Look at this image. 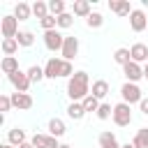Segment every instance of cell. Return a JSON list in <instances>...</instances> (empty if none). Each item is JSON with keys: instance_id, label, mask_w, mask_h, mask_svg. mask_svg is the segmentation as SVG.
Here are the masks:
<instances>
[{"instance_id": "cell-1", "label": "cell", "mask_w": 148, "mask_h": 148, "mask_svg": "<svg viewBox=\"0 0 148 148\" xmlns=\"http://www.w3.org/2000/svg\"><path fill=\"white\" fill-rule=\"evenodd\" d=\"M90 76H88V72H83V69H79V72H74V76L72 79H67V97L72 99V102H83L88 95H90Z\"/></svg>"}, {"instance_id": "cell-2", "label": "cell", "mask_w": 148, "mask_h": 148, "mask_svg": "<svg viewBox=\"0 0 148 148\" xmlns=\"http://www.w3.org/2000/svg\"><path fill=\"white\" fill-rule=\"evenodd\" d=\"M146 95L141 92V88H139V83H130V81H125L123 86H120V102H125V104H139L141 99H143Z\"/></svg>"}, {"instance_id": "cell-3", "label": "cell", "mask_w": 148, "mask_h": 148, "mask_svg": "<svg viewBox=\"0 0 148 148\" xmlns=\"http://www.w3.org/2000/svg\"><path fill=\"white\" fill-rule=\"evenodd\" d=\"M111 120H113V125H118V127H127V125L132 123V106L125 104V102L113 104V116H111Z\"/></svg>"}, {"instance_id": "cell-4", "label": "cell", "mask_w": 148, "mask_h": 148, "mask_svg": "<svg viewBox=\"0 0 148 148\" xmlns=\"http://www.w3.org/2000/svg\"><path fill=\"white\" fill-rule=\"evenodd\" d=\"M0 32H2V39H12L16 37L21 30H18V18L14 14H7L0 18Z\"/></svg>"}, {"instance_id": "cell-5", "label": "cell", "mask_w": 148, "mask_h": 148, "mask_svg": "<svg viewBox=\"0 0 148 148\" xmlns=\"http://www.w3.org/2000/svg\"><path fill=\"white\" fill-rule=\"evenodd\" d=\"M62 44H65V35L60 32V30H49V32H44V46L51 51V53H60L62 51Z\"/></svg>"}, {"instance_id": "cell-6", "label": "cell", "mask_w": 148, "mask_h": 148, "mask_svg": "<svg viewBox=\"0 0 148 148\" xmlns=\"http://www.w3.org/2000/svg\"><path fill=\"white\" fill-rule=\"evenodd\" d=\"M60 56H62V60H69V62H72V60L79 56V37H74V35H65V44H62Z\"/></svg>"}, {"instance_id": "cell-7", "label": "cell", "mask_w": 148, "mask_h": 148, "mask_svg": "<svg viewBox=\"0 0 148 148\" xmlns=\"http://www.w3.org/2000/svg\"><path fill=\"white\" fill-rule=\"evenodd\" d=\"M7 81L14 86V90H16V92H28V90H30V86H32V83H30V79H28V74H25V72H21V69H18V72H14V74H9V76H7Z\"/></svg>"}, {"instance_id": "cell-8", "label": "cell", "mask_w": 148, "mask_h": 148, "mask_svg": "<svg viewBox=\"0 0 148 148\" xmlns=\"http://www.w3.org/2000/svg\"><path fill=\"white\" fill-rule=\"evenodd\" d=\"M130 28L134 30V32H143L146 28H148V16H146V12L143 9H132V14H130Z\"/></svg>"}, {"instance_id": "cell-9", "label": "cell", "mask_w": 148, "mask_h": 148, "mask_svg": "<svg viewBox=\"0 0 148 148\" xmlns=\"http://www.w3.org/2000/svg\"><path fill=\"white\" fill-rule=\"evenodd\" d=\"M30 143H32L35 148H60V143H58L56 136H51V134H42V132H35V134L30 136Z\"/></svg>"}, {"instance_id": "cell-10", "label": "cell", "mask_w": 148, "mask_h": 148, "mask_svg": "<svg viewBox=\"0 0 148 148\" xmlns=\"http://www.w3.org/2000/svg\"><path fill=\"white\" fill-rule=\"evenodd\" d=\"M9 97H12L14 109H18V111H28V109H32V104H35V99H32L30 92H9Z\"/></svg>"}, {"instance_id": "cell-11", "label": "cell", "mask_w": 148, "mask_h": 148, "mask_svg": "<svg viewBox=\"0 0 148 148\" xmlns=\"http://www.w3.org/2000/svg\"><path fill=\"white\" fill-rule=\"evenodd\" d=\"M123 74H125V79L130 81V83H139L141 79H143V65H139V62H127L125 67H123Z\"/></svg>"}, {"instance_id": "cell-12", "label": "cell", "mask_w": 148, "mask_h": 148, "mask_svg": "<svg viewBox=\"0 0 148 148\" xmlns=\"http://www.w3.org/2000/svg\"><path fill=\"white\" fill-rule=\"evenodd\" d=\"M130 53H132V60H134V62H139V65H146V62H148V46H146L143 42L132 44V46H130Z\"/></svg>"}, {"instance_id": "cell-13", "label": "cell", "mask_w": 148, "mask_h": 148, "mask_svg": "<svg viewBox=\"0 0 148 148\" xmlns=\"http://www.w3.org/2000/svg\"><path fill=\"white\" fill-rule=\"evenodd\" d=\"M72 14L79 16V18H88V16L92 14L90 0H74V2H72Z\"/></svg>"}, {"instance_id": "cell-14", "label": "cell", "mask_w": 148, "mask_h": 148, "mask_svg": "<svg viewBox=\"0 0 148 148\" xmlns=\"http://www.w3.org/2000/svg\"><path fill=\"white\" fill-rule=\"evenodd\" d=\"M60 65H62V58H49L44 62V76L46 79H60Z\"/></svg>"}, {"instance_id": "cell-15", "label": "cell", "mask_w": 148, "mask_h": 148, "mask_svg": "<svg viewBox=\"0 0 148 148\" xmlns=\"http://www.w3.org/2000/svg\"><path fill=\"white\" fill-rule=\"evenodd\" d=\"M25 141H30L28 139V134H25V130H21V127H12V130H7V143H12V146H23Z\"/></svg>"}, {"instance_id": "cell-16", "label": "cell", "mask_w": 148, "mask_h": 148, "mask_svg": "<svg viewBox=\"0 0 148 148\" xmlns=\"http://www.w3.org/2000/svg\"><path fill=\"white\" fill-rule=\"evenodd\" d=\"M97 143H99V148H120V143H118V136H116L111 130H104V132H99V136H97Z\"/></svg>"}, {"instance_id": "cell-17", "label": "cell", "mask_w": 148, "mask_h": 148, "mask_svg": "<svg viewBox=\"0 0 148 148\" xmlns=\"http://www.w3.org/2000/svg\"><path fill=\"white\" fill-rule=\"evenodd\" d=\"M109 9L118 16H130L132 14V5L127 0H109Z\"/></svg>"}, {"instance_id": "cell-18", "label": "cell", "mask_w": 148, "mask_h": 148, "mask_svg": "<svg viewBox=\"0 0 148 148\" xmlns=\"http://www.w3.org/2000/svg\"><path fill=\"white\" fill-rule=\"evenodd\" d=\"M46 130H49V134H51V136L60 139V136H65L67 125H65V120H60V118H51V120H49V125H46Z\"/></svg>"}, {"instance_id": "cell-19", "label": "cell", "mask_w": 148, "mask_h": 148, "mask_svg": "<svg viewBox=\"0 0 148 148\" xmlns=\"http://www.w3.org/2000/svg\"><path fill=\"white\" fill-rule=\"evenodd\" d=\"M90 95H95L99 102L109 95V81H104V79H97V81H92V88H90Z\"/></svg>"}, {"instance_id": "cell-20", "label": "cell", "mask_w": 148, "mask_h": 148, "mask_svg": "<svg viewBox=\"0 0 148 148\" xmlns=\"http://www.w3.org/2000/svg\"><path fill=\"white\" fill-rule=\"evenodd\" d=\"M0 69L9 76V74H14V72H18V58L16 56H5L2 60H0Z\"/></svg>"}, {"instance_id": "cell-21", "label": "cell", "mask_w": 148, "mask_h": 148, "mask_svg": "<svg viewBox=\"0 0 148 148\" xmlns=\"http://www.w3.org/2000/svg\"><path fill=\"white\" fill-rule=\"evenodd\" d=\"M113 62L120 65V67H125L127 62H132V53H130V49H125V46L116 49V51H113Z\"/></svg>"}, {"instance_id": "cell-22", "label": "cell", "mask_w": 148, "mask_h": 148, "mask_svg": "<svg viewBox=\"0 0 148 148\" xmlns=\"http://www.w3.org/2000/svg\"><path fill=\"white\" fill-rule=\"evenodd\" d=\"M67 116H69L72 120H83V118H86V109H83V104H81V102H69V106H67Z\"/></svg>"}, {"instance_id": "cell-23", "label": "cell", "mask_w": 148, "mask_h": 148, "mask_svg": "<svg viewBox=\"0 0 148 148\" xmlns=\"http://www.w3.org/2000/svg\"><path fill=\"white\" fill-rule=\"evenodd\" d=\"M14 16H16L18 21H28V18L32 16V5H28V2H18V5L14 7Z\"/></svg>"}, {"instance_id": "cell-24", "label": "cell", "mask_w": 148, "mask_h": 148, "mask_svg": "<svg viewBox=\"0 0 148 148\" xmlns=\"http://www.w3.org/2000/svg\"><path fill=\"white\" fill-rule=\"evenodd\" d=\"M16 42H18V46L30 49V46L35 44V32H32V30H21V32L16 35Z\"/></svg>"}, {"instance_id": "cell-25", "label": "cell", "mask_w": 148, "mask_h": 148, "mask_svg": "<svg viewBox=\"0 0 148 148\" xmlns=\"http://www.w3.org/2000/svg\"><path fill=\"white\" fill-rule=\"evenodd\" d=\"M25 74H28L30 83H39V81L46 79V76H44V67H39V65H30V67L25 69Z\"/></svg>"}, {"instance_id": "cell-26", "label": "cell", "mask_w": 148, "mask_h": 148, "mask_svg": "<svg viewBox=\"0 0 148 148\" xmlns=\"http://www.w3.org/2000/svg\"><path fill=\"white\" fill-rule=\"evenodd\" d=\"M132 146H134V148H148V127L136 130V134H134V139H132Z\"/></svg>"}, {"instance_id": "cell-27", "label": "cell", "mask_w": 148, "mask_h": 148, "mask_svg": "<svg viewBox=\"0 0 148 148\" xmlns=\"http://www.w3.org/2000/svg\"><path fill=\"white\" fill-rule=\"evenodd\" d=\"M51 12H49V2H44V0H37V2H32V16H37L39 21L42 18H46Z\"/></svg>"}, {"instance_id": "cell-28", "label": "cell", "mask_w": 148, "mask_h": 148, "mask_svg": "<svg viewBox=\"0 0 148 148\" xmlns=\"http://www.w3.org/2000/svg\"><path fill=\"white\" fill-rule=\"evenodd\" d=\"M49 12H51V16H62L65 12H67V5H65V0H49Z\"/></svg>"}, {"instance_id": "cell-29", "label": "cell", "mask_w": 148, "mask_h": 148, "mask_svg": "<svg viewBox=\"0 0 148 148\" xmlns=\"http://www.w3.org/2000/svg\"><path fill=\"white\" fill-rule=\"evenodd\" d=\"M81 104H83L86 113H97V109H99V104H102V102H99V99H97L95 95H88V97H86V99H83Z\"/></svg>"}, {"instance_id": "cell-30", "label": "cell", "mask_w": 148, "mask_h": 148, "mask_svg": "<svg viewBox=\"0 0 148 148\" xmlns=\"http://www.w3.org/2000/svg\"><path fill=\"white\" fill-rule=\"evenodd\" d=\"M86 25H88V28H92V30H97V28H102V25H104V16H102L99 12H92V14L86 18Z\"/></svg>"}, {"instance_id": "cell-31", "label": "cell", "mask_w": 148, "mask_h": 148, "mask_svg": "<svg viewBox=\"0 0 148 148\" xmlns=\"http://www.w3.org/2000/svg\"><path fill=\"white\" fill-rule=\"evenodd\" d=\"M18 51V42H16V37H12V39H2V53L5 56H14Z\"/></svg>"}, {"instance_id": "cell-32", "label": "cell", "mask_w": 148, "mask_h": 148, "mask_svg": "<svg viewBox=\"0 0 148 148\" xmlns=\"http://www.w3.org/2000/svg\"><path fill=\"white\" fill-rule=\"evenodd\" d=\"M74 25V14L72 12H65L62 16H58V28L60 30H67V28H72Z\"/></svg>"}, {"instance_id": "cell-33", "label": "cell", "mask_w": 148, "mask_h": 148, "mask_svg": "<svg viewBox=\"0 0 148 148\" xmlns=\"http://www.w3.org/2000/svg\"><path fill=\"white\" fill-rule=\"evenodd\" d=\"M99 120H109L111 116H113V106L111 104H106V102H102L99 104V109H97V113H95Z\"/></svg>"}, {"instance_id": "cell-34", "label": "cell", "mask_w": 148, "mask_h": 148, "mask_svg": "<svg viewBox=\"0 0 148 148\" xmlns=\"http://www.w3.org/2000/svg\"><path fill=\"white\" fill-rule=\"evenodd\" d=\"M72 76H74V65L69 60H62V65H60V79H72Z\"/></svg>"}, {"instance_id": "cell-35", "label": "cell", "mask_w": 148, "mask_h": 148, "mask_svg": "<svg viewBox=\"0 0 148 148\" xmlns=\"http://www.w3.org/2000/svg\"><path fill=\"white\" fill-rule=\"evenodd\" d=\"M12 109H14V104H12V97H9L7 92H2V95H0V111H2V113H9Z\"/></svg>"}, {"instance_id": "cell-36", "label": "cell", "mask_w": 148, "mask_h": 148, "mask_svg": "<svg viewBox=\"0 0 148 148\" xmlns=\"http://www.w3.org/2000/svg\"><path fill=\"white\" fill-rule=\"evenodd\" d=\"M139 111H141L143 116H148V97H143V99L139 102Z\"/></svg>"}, {"instance_id": "cell-37", "label": "cell", "mask_w": 148, "mask_h": 148, "mask_svg": "<svg viewBox=\"0 0 148 148\" xmlns=\"http://www.w3.org/2000/svg\"><path fill=\"white\" fill-rule=\"evenodd\" d=\"M143 79H146V81H148V62H146V65H143Z\"/></svg>"}, {"instance_id": "cell-38", "label": "cell", "mask_w": 148, "mask_h": 148, "mask_svg": "<svg viewBox=\"0 0 148 148\" xmlns=\"http://www.w3.org/2000/svg\"><path fill=\"white\" fill-rule=\"evenodd\" d=\"M18 148H35V146H32L30 141H25V143H23V146H18Z\"/></svg>"}, {"instance_id": "cell-39", "label": "cell", "mask_w": 148, "mask_h": 148, "mask_svg": "<svg viewBox=\"0 0 148 148\" xmlns=\"http://www.w3.org/2000/svg\"><path fill=\"white\" fill-rule=\"evenodd\" d=\"M0 148H16V146H12V143H7V141H5V143H2Z\"/></svg>"}, {"instance_id": "cell-40", "label": "cell", "mask_w": 148, "mask_h": 148, "mask_svg": "<svg viewBox=\"0 0 148 148\" xmlns=\"http://www.w3.org/2000/svg\"><path fill=\"white\" fill-rule=\"evenodd\" d=\"M120 148H134V146H132V143H123Z\"/></svg>"}, {"instance_id": "cell-41", "label": "cell", "mask_w": 148, "mask_h": 148, "mask_svg": "<svg viewBox=\"0 0 148 148\" xmlns=\"http://www.w3.org/2000/svg\"><path fill=\"white\" fill-rule=\"evenodd\" d=\"M60 148H72V146L69 143H60Z\"/></svg>"}]
</instances>
